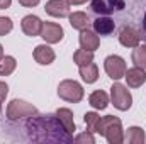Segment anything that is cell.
Masks as SVG:
<instances>
[{"instance_id":"24","label":"cell","mask_w":146,"mask_h":144,"mask_svg":"<svg viewBox=\"0 0 146 144\" xmlns=\"http://www.w3.org/2000/svg\"><path fill=\"white\" fill-rule=\"evenodd\" d=\"M90 9H92L97 15H109L110 12H112L110 7H109V3H106L104 0H92Z\"/></svg>"},{"instance_id":"4","label":"cell","mask_w":146,"mask_h":144,"mask_svg":"<svg viewBox=\"0 0 146 144\" xmlns=\"http://www.w3.org/2000/svg\"><path fill=\"white\" fill-rule=\"evenodd\" d=\"M58 95L70 104H78L83 98V87L75 80H63L58 85Z\"/></svg>"},{"instance_id":"10","label":"cell","mask_w":146,"mask_h":144,"mask_svg":"<svg viewBox=\"0 0 146 144\" xmlns=\"http://www.w3.org/2000/svg\"><path fill=\"white\" fill-rule=\"evenodd\" d=\"M21 27L24 31V34L29 37H36L41 34V27H42V22L37 15H26L21 22Z\"/></svg>"},{"instance_id":"17","label":"cell","mask_w":146,"mask_h":144,"mask_svg":"<svg viewBox=\"0 0 146 144\" xmlns=\"http://www.w3.org/2000/svg\"><path fill=\"white\" fill-rule=\"evenodd\" d=\"M56 115H58V119H60V122L65 126V129L73 134L75 131H76V126H75V120H73V112L70 108H58L56 110Z\"/></svg>"},{"instance_id":"19","label":"cell","mask_w":146,"mask_h":144,"mask_svg":"<svg viewBox=\"0 0 146 144\" xmlns=\"http://www.w3.org/2000/svg\"><path fill=\"white\" fill-rule=\"evenodd\" d=\"M68 17H70V24H72L73 29H78V31L88 29L90 19H88V15H87L85 12H73Z\"/></svg>"},{"instance_id":"8","label":"cell","mask_w":146,"mask_h":144,"mask_svg":"<svg viewBox=\"0 0 146 144\" xmlns=\"http://www.w3.org/2000/svg\"><path fill=\"white\" fill-rule=\"evenodd\" d=\"M119 42L126 48H136L141 42V32L133 26H122L119 31Z\"/></svg>"},{"instance_id":"31","label":"cell","mask_w":146,"mask_h":144,"mask_svg":"<svg viewBox=\"0 0 146 144\" xmlns=\"http://www.w3.org/2000/svg\"><path fill=\"white\" fill-rule=\"evenodd\" d=\"M10 3H12V0H0V10L9 9V7H10Z\"/></svg>"},{"instance_id":"21","label":"cell","mask_w":146,"mask_h":144,"mask_svg":"<svg viewBox=\"0 0 146 144\" xmlns=\"http://www.w3.org/2000/svg\"><path fill=\"white\" fill-rule=\"evenodd\" d=\"M131 59L136 66L139 68H145L146 70V44H138L134 49H133V54H131Z\"/></svg>"},{"instance_id":"6","label":"cell","mask_w":146,"mask_h":144,"mask_svg":"<svg viewBox=\"0 0 146 144\" xmlns=\"http://www.w3.org/2000/svg\"><path fill=\"white\" fill-rule=\"evenodd\" d=\"M104 70L109 75V78L121 80V78H124V73H126V61L117 54H110L104 61Z\"/></svg>"},{"instance_id":"27","label":"cell","mask_w":146,"mask_h":144,"mask_svg":"<svg viewBox=\"0 0 146 144\" xmlns=\"http://www.w3.org/2000/svg\"><path fill=\"white\" fill-rule=\"evenodd\" d=\"M110 10H124L126 9V0H107Z\"/></svg>"},{"instance_id":"11","label":"cell","mask_w":146,"mask_h":144,"mask_svg":"<svg viewBox=\"0 0 146 144\" xmlns=\"http://www.w3.org/2000/svg\"><path fill=\"white\" fill-rule=\"evenodd\" d=\"M124 78H126V81H127V85H129L131 88H139L141 85L146 83V71H145V68L134 66V68L126 70Z\"/></svg>"},{"instance_id":"15","label":"cell","mask_w":146,"mask_h":144,"mask_svg":"<svg viewBox=\"0 0 146 144\" xmlns=\"http://www.w3.org/2000/svg\"><path fill=\"white\" fill-rule=\"evenodd\" d=\"M78 71H80V76L85 83H95L99 80V68L97 65L92 61L88 65H83V66H78Z\"/></svg>"},{"instance_id":"14","label":"cell","mask_w":146,"mask_h":144,"mask_svg":"<svg viewBox=\"0 0 146 144\" xmlns=\"http://www.w3.org/2000/svg\"><path fill=\"white\" fill-rule=\"evenodd\" d=\"M54 51L48 46V44H39L36 46V49H34V59H36L39 65H51L53 61H54Z\"/></svg>"},{"instance_id":"32","label":"cell","mask_w":146,"mask_h":144,"mask_svg":"<svg viewBox=\"0 0 146 144\" xmlns=\"http://www.w3.org/2000/svg\"><path fill=\"white\" fill-rule=\"evenodd\" d=\"M70 5H82V3H85L87 0H66Z\"/></svg>"},{"instance_id":"16","label":"cell","mask_w":146,"mask_h":144,"mask_svg":"<svg viewBox=\"0 0 146 144\" xmlns=\"http://www.w3.org/2000/svg\"><path fill=\"white\" fill-rule=\"evenodd\" d=\"M83 120L87 124V129L88 132H97V134H102V117L95 112H87L83 115Z\"/></svg>"},{"instance_id":"12","label":"cell","mask_w":146,"mask_h":144,"mask_svg":"<svg viewBox=\"0 0 146 144\" xmlns=\"http://www.w3.org/2000/svg\"><path fill=\"white\" fill-rule=\"evenodd\" d=\"M78 41H80L82 49H87V51H92V53H94L95 49H99V44H100V39L97 36V32H94V31H90V29L80 31Z\"/></svg>"},{"instance_id":"29","label":"cell","mask_w":146,"mask_h":144,"mask_svg":"<svg viewBox=\"0 0 146 144\" xmlns=\"http://www.w3.org/2000/svg\"><path fill=\"white\" fill-rule=\"evenodd\" d=\"M139 32H141V39L146 41V9H145V14H143V20H141V29H139Z\"/></svg>"},{"instance_id":"1","label":"cell","mask_w":146,"mask_h":144,"mask_svg":"<svg viewBox=\"0 0 146 144\" xmlns=\"http://www.w3.org/2000/svg\"><path fill=\"white\" fill-rule=\"evenodd\" d=\"M26 131L31 141L34 143H72L73 136L65 129L54 114H36L29 117Z\"/></svg>"},{"instance_id":"30","label":"cell","mask_w":146,"mask_h":144,"mask_svg":"<svg viewBox=\"0 0 146 144\" xmlns=\"http://www.w3.org/2000/svg\"><path fill=\"white\" fill-rule=\"evenodd\" d=\"M39 2H41V0H19V3L24 5V7H36Z\"/></svg>"},{"instance_id":"13","label":"cell","mask_w":146,"mask_h":144,"mask_svg":"<svg viewBox=\"0 0 146 144\" xmlns=\"http://www.w3.org/2000/svg\"><path fill=\"white\" fill-rule=\"evenodd\" d=\"M92 24H94V31L97 34H100V36H109V34L114 32V29H115L114 19H110L107 15H99Z\"/></svg>"},{"instance_id":"18","label":"cell","mask_w":146,"mask_h":144,"mask_svg":"<svg viewBox=\"0 0 146 144\" xmlns=\"http://www.w3.org/2000/svg\"><path fill=\"white\" fill-rule=\"evenodd\" d=\"M88 102L90 105L97 110H104V108L109 105V95L104 92V90H95L90 97H88Z\"/></svg>"},{"instance_id":"33","label":"cell","mask_w":146,"mask_h":144,"mask_svg":"<svg viewBox=\"0 0 146 144\" xmlns=\"http://www.w3.org/2000/svg\"><path fill=\"white\" fill-rule=\"evenodd\" d=\"M3 58V48H2V44H0V59Z\"/></svg>"},{"instance_id":"20","label":"cell","mask_w":146,"mask_h":144,"mask_svg":"<svg viewBox=\"0 0 146 144\" xmlns=\"http://www.w3.org/2000/svg\"><path fill=\"white\" fill-rule=\"evenodd\" d=\"M124 139H126L129 144H143L145 143V139H146L145 131H143L141 127H138V126H133V127L127 129Z\"/></svg>"},{"instance_id":"5","label":"cell","mask_w":146,"mask_h":144,"mask_svg":"<svg viewBox=\"0 0 146 144\" xmlns=\"http://www.w3.org/2000/svg\"><path fill=\"white\" fill-rule=\"evenodd\" d=\"M110 100H112L114 107L117 108V110H122V112L129 110L131 105H133V95H131V92L124 85H121V83H114L110 87Z\"/></svg>"},{"instance_id":"28","label":"cell","mask_w":146,"mask_h":144,"mask_svg":"<svg viewBox=\"0 0 146 144\" xmlns=\"http://www.w3.org/2000/svg\"><path fill=\"white\" fill-rule=\"evenodd\" d=\"M9 93V85L5 81H0V100H3Z\"/></svg>"},{"instance_id":"9","label":"cell","mask_w":146,"mask_h":144,"mask_svg":"<svg viewBox=\"0 0 146 144\" xmlns=\"http://www.w3.org/2000/svg\"><path fill=\"white\" fill-rule=\"evenodd\" d=\"M44 10L53 17H68L70 15V3L66 0H49L44 5Z\"/></svg>"},{"instance_id":"26","label":"cell","mask_w":146,"mask_h":144,"mask_svg":"<svg viewBox=\"0 0 146 144\" xmlns=\"http://www.w3.org/2000/svg\"><path fill=\"white\" fill-rule=\"evenodd\" d=\"M75 143H88V144H94V143H95V139H94V136H92L90 132H83V134H78V136L75 137Z\"/></svg>"},{"instance_id":"25","label":"cell","mask_w":146,"mask_h":144,"mask_svg":"<svg viewBox=\"0 0 146 144\" xmlns=\"http://www.w3.org/2000/svg\"><path fill=\"white\" fill-rule=\"evenodd\" d=\"M14 24H12V19L10 17H0V36H5L12 31Z\"/></svg>"},{"instance_id":"34","label":"cell","mask_w":146,"mask_h":144,"mask_svg":"<svg viewBox=\"0 0 146 144\" xmlns=\"http://www.w3.org/2000/svg\"><path fill=\"white\" fill-rule=\"evenodd\" d=\"M0 114H2V100H0Z\"/></svg>"},{"instance_id":"3","label":"cell","mask_w":146,"mask_h":144,"mask_svg":"<svg viewBox=\"0 0 146 144\" xmlns=\"http://www.w3.org/2000/svg\"><path fill=\"white\" fill-rule=\"evenodd\" d=\"M37 114V108L33 104H27L24 100L14 98L7 105V117L9 120H21V119H29Z\"/></svg>"},{"instance_id":"2","label":"cell","mask_w":146,"mask_h":144,"mask_svg":"<svg viewBox=\"0 0 146 144\" xmlns=\"http://www.w3.org/2000/svg\"><path fill=\"white\" fill-rule=\"evenodd\" d=\"M102 136L110 144H122L124 143V131L121 119L115 115H106L102 117Z\"/></svg>"},{"instance_id":"23","label":"cell","mask_w":146,"mask_h":144,"mask_svg":"<svg viewBox=\"0 0 146 144\" xmlns=\"http://www.w3.org/2000/svg\"><path fill=\"white\" fill-rule=\"evenodd\" d=\"M73 61H75L78 66L88 65V63L94 61V53H92V51H87V49H76L75 54H73Z\"/></svg>"},{"instance_id":"7","label":"cell","mask_w":146,"mask_h":144,"mask_svg":"<svg viewBox=\"0 0 146 144\" xmlns=\"http://www.w3.org/2000/svg\"><path fill=\"white\" fill-rule=\"evenodd\" d=\"M39 36L49 44H56V42H60L63 39L65 32H63V27L60 24H56V22H42Z\"/></svg>"},{"instance_id":"22","label":"cell","mask_w":146,"mask_h":144,"mask_svg":"<svg viewBox=\"0 0 146 144\" xmlns=\"http://www.w3.org/2000/svg\"><path fill=\"white\" fill-rule=\"evenodd\" d=\"M15 66H17V61L14 56H3L0 59V76H9L15 70Z\"/></svg>"}]
</instances>
